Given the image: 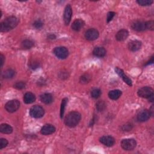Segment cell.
I'll list each match as a JSON object with an SVG mask.
<instances>
[{
    "mask_svg": "<svg viewBox=\"0 0 154 154\" xmlns=\"http://www.w3.org/2000/svg\"><path fill=\"white\" fill-rule=\"evenodd\" d=\"M0 131L3 134H11L13 132V128L9 124L2 123L0 126Z\"/></svg>",
    "mask_w": 154,
    "mask_h": 154,
    "instance_id": "44dd1931",
    "label": "cell"
},
{
    "mask_svg": "<svg viewBox=\"0 0 154 154\" xmlns=\"http://www.w3.org/2000/svg\"><path fill=\"white\" fill-rule=\"evenodd\" d=\"M25 86H26V84L24 81H18L16 82L15 84H14V87L16 89H18V90H21V89H23L25 87Z\"/></svg>",
    "mask_w": 154,
    "mask_h": 154,
    "instance_id": "f546056e",
    "label": "cell"
},
{
    "mask_svg": "<svg viewBox=\"0 0 154 154\" xmlns=\"http://www.w3.org/2000/svg\"><path fill=\"white\" fill-rule=\"evenodd\" d=\"M85 22L81 19H77L72 24V29L75 31H80L84 26Z\"/></svg>",
    "mask_w": 154,
    "mask_h": 154,
    "instance_id": "9a60e30c",
    "label": "cell"
},
{
    "mask_svg": "<svg viewBox=\"0 0 154 154\" xmlns=\"http://www.w3.org/2000/svg\"><path fill=\"white\" fill-rule=\"evenodd\" d=\"M19 23V19L14 16H11L6 18L0 24V30L1 32H7L15 28Z\"/></svg>",
    "mask_w": 154,
    "mask_h": 154,
    "instance_id": "6da1fadb",
    "label": "cell"
},
{
    "mask_svg": "<svg viewBox=\"0 0 154 154\" xmlns=\"http://www.w3.org/2000/svg\"><path fill=\"white\" fill-rule=\"evenodd\" d=\"M53 53L55 56L60 59H65L69 55V51L66 47L59 46L54 48Z\"/></svg>",
    "mask_w": 154,
    "mask_h": 154,
    "instance_id": "5b68a950",
    "label": "cell"
},
{
    "mask_svg": "<svg viewBox=\"0 0 154 154\" xmlns=\"http://www.w3.org/2000/svg\"><path fill=\"white\" fill-rule=\"evenodd\" d=\"M48 38L49 39H51V40H53V39H55L56 38V36L54 34H49V35L48 36Z\"/></svg>",
    "mask_w": 154,
    "mask_h": 154,
    "instance_id": "8d00e7d4",
    "label": "cell"
},
{
    "mask_svg": "<svg viewBox=\"0 0 154 154\" xmlns=\"http://www.w3.org/2000/svg\"><path fill=\"white\" fill-rule=\"evenodd\" d=\"M93 54L94 56L98 57H103L106 54V51L103 47H96L93 51Z\"/></svg>",
    "mask_w": 154,
    "mask_h": 154,
    "instance_id": "d6986e66",
    "label": "cell"
},
{
    "mask_svg": "<svg viewBox=\"0 0 154 154\" xmlns=\"http://www.w3.org/2000/svg\"><path fill=\"white\" fill-rule=\"evenodd\" d=\"M29 66L31 69H36L39 67V63L36 60H33L30 62Z\"/></svg>",
    "mask_w": 154,
    "mask_h": 154,
    "instance_id": "4dcf8cb0",
    "label": "cell"
},
{
    "mask_svg": "<svg viewBox=\"0 0 154 154\" xmlns=\"http://www.w3.org/2000/svg\"><path fill=\"white\" fill-rule=\"evenodd\" d=\"M150 116L151 115L149 110H144L138 113L137 116V120L140 122H145L150 118Z\"/></svg>",
    "mask_w": 154,
    "mask_h": 154,
    "instance_id": "e0dca14e",
    "label": "cell"
},
{
    "mask_svg": "<svg viewBox=\"0 0 154 154\" xmlns=\"http://www.w3.org/2000/svg\"><path fill=\"white\" fill-rule=\"evenodd\" d=\"M153 63V57L152 56V57H151L150 60L148 62H147V63L146 64V65H149V64H152Z\"/></svg>",
    "mask_w": 154,
    "mask_h": 154,
    "instance_id": "f35d334b",
    "label": "cell"
},
{
    "mask_svg": "<svg viewBox=\"0 0 154 154\" xmlns=\"http://www.w3.org/2000/svg\"><path fill=\"white\" fill-rule=\"evenodd\" d=\"M101 94V91L99 89H94L91 92V96L92 97L96 99L98 98Z\"/></svg>",
    "mask_w": 154,
    "mask_h": 154,
    "instance_id": "f1b7e54d",
    "label": "cell"
},
{
    "mask_svg": "<svg viewBox=\"0 0 154 154\" xmlns=\"http://www.w3.org/2000/svg\"><path fill=\"white\" fill-rule=\"evenodd\" d=\"M72 16V7L70 5H68L65 7V12H64V16H63L64 22L66 25H68L70 23L71 21Z\"/></svg>",
    "mask_w": 154,
    "mask_h": 154,
    "instance_id": "7c38bea8",
    "label": "cell"
},
{
    "mask_svg": "<svg viewBox=\"0 0 154 154\" xmlns=\"http://www.w3.org/2000/svg\"><path fill=\"white\" fill-rule=\"evenodd\" d=\"M36 100L35 95L31 92H27L24 95V101L27 104H30L33 103Z\"/></svg>",
    "mask_w": 154,
    "mask_h": 154,
    "instance_id": "ac0fdd59",
    "label": "cell"
},
{
    "mask_svg": "<svg viewBox=\"0 0 154 154\" xmlns=\"http://www.w3.org/2000/svg\"><path fill=\"white\" fill-rule=\"evenodd\" d=\"M40 100L45 104H49L53 102V96L51 94L45 93L42 94L40 97Z\"/></svg>",
    "mask_w": 154,
    "mask_h": 154,
    "instance_id": "ffe728a7",
    "label": "cell"
},
{
    "mask_svg": "<svg viewBox=\"0 0 154 154\" xmlns=\"http://www.w3.org/2000/svg\"><path fill=\"white\" fill-rule=\"evenodd\" d=\"M131 28L137 31H143L146 30V22L141 21H135L131 24Z\"/></svg>",
    "mask_w": 154,
    "mask_h": 154,
    "instance_id": "9c48e42d",
    "label": "cell"
},
{
    "mask_svg": "<svg viewBox=\"0 0 154 154\" xmlns=\"http://www.w3.org/2000/svg\"><path fill=\"white\" fill-rule=\"evenodd\" d=\"M68 101V99L66 97H65L62 99V104H61V107H60V118H63V116L64 115L65 107H66V106L67 104Z\"/></svg>",
    "mask_w": 154,
    "mask_h": 154,
    "instance_id": "4316f807",
    "label": "cell"
},
{
    "mask_svg": "<svg viewBox=\"0 0 154 154\" xmlns=\"http://www.w3.org/2000/svg\"><path fill=\"white\" fill-rule=\"evenodd\" d=\"M43 22L42 21L40 20V19H38V20H36L34 21V22L33 23V26L37 28V29H39V28H41L42 27H43Z\"/></svg>",
    "mask_w": 154,
    "mask_h": 154,
    "instance_id": "d6a6232c",
    "label": "cell"
},
{
    "mask_svg": "<svg viewBox=\"0 0 154 154\" xmlns=\"http://www.w3.org/2000/svg\"><path fill=\"white\" fill-rule=\"evenodd\" d=\"M115 71L118 74V75L122 78V79L123 80V81L125 83H126L129 86H132V84L131 80L126 75H125V74L124 73L122 69L117 67L115 68Z\"/></svg>",
    "mask_w": 154,
    "mask_h": 154,
    "instance_id": "4fadbf2b",
    "label": "cell"
},
{
    "mask_svg": "<svg viewBox=\"0 0 154 154\" xmlns=\"http://www.w3.org/2000/svg\"><path fill=\"white\" fill-rule=\"evenodd\" d=\"M141 47V42L137 40H132L128 43V49L132 52H135Z\"/></svg>",
    "mask_w": 154,
    "mask_h": 154,
    "instance_id": "5bb4252c",
    "label": "cell"
},
{
    "mask_svg": "<svg viewBox=\"0 0 154 154\" xmlns=\"http://www.w3.org/2000/svg\"><path fill=\"white\" fill-rule=\"evenodd\" d=\"M81 116L78 112H72L69 113L65 119V123L70 128L76 126L80 122Z\"/></svg>",
    "mask_w": 154,
    "mask_h": 154,
    "instance_id": "7a4b0ae2",
    "label": "cell"
},
{
    "mask_svg": "<svg viewBox=\"0 0 154 154\" xmlns=\"http://www.w3.org/2000/svg\"><path fill=\"white\" fill-rule=\"evenodd\" d=\"M115 16V13L113 12H110L108 13L107 14V22H110L112 19L113 18H114V16Z\"/></svg>",
    "mask_w": 154,
    "mask_h": 154,
    "instance_id": "e575fe53",
    "label": "cell"
},
{
    "mask_svg": "<svg viewBox=\"0 0 154 154\" xmlns=\"http://www.w3.org/2000/svg\"><path fill=\"white\" fill-rule=\"evenodd\" d=\"M45 114L44 109L40 106L36 105L33 106L30 110V116L36 119L41 118Z\"/></svg>",
    "mask_w": 154,
    "mask_h": 154,
    "instance_id": "3957f363",
    "label": "cell"
},
{
    "mask_svg": "<svg viewBox=\"0 0 154 154\" xmlns=\"http://www.w3.org/2000/svg\"><path fill=\"white\" fill-rule=\"evenodd\" d=\"M152 0H138L137 1V3L143 6H150L153 3Z\"/></svg>",
    "mask_w": 154,
    "mask_h": 154,
    "instance_id": "83f0119b",
    "label": "cell"
},
{
    "mask_svg": "<svg viewBox=\"0 0 154 154\" xmlns=\"http://www.w3.org/2000/svg\"><path fill=\"white\" fill-rule=\"evenodd\" d=\"M56 131V128L51 124H46L41 129L40 132L42 134L48 135L53 134Z\"/></svg>",
    "mask_w": 154,
    "mask_h": 154,
    "instance_id": "8fae6325",
    "label": "cell"
},
{
    "mask_svg": "<svg viewBox=\"0 0 154 154\" xmlns=\"http://www.w3.org/2000/svg\"><path fill=\"white\" fill-rule=\"evenodd\" d=\"M146 30H153L154 29V22L153 21H149L147 22H146Z\"/></svg>",
    "mask_w": 154,
    "mask_h": 154,
    "instance_id": "1f68e13d",
    "label": "cell"
},
{
    "mask_svg": "<svg viewBox=\"0 0 154 154\" xmlns=\"http://www.w3.org/2000/svg\"><path fill=\"white\" fill-rule=\"evenodd\" d=\"M137 94L141 97L148 99L150 96L153 94V90L150 87H143L138 90Z\"/></svg>",
    "mask_w": 154,
    "mask_h": 154,
    "instance_id": "52a82bcc",
    "label": "cell"
},
{
    "mask_svg": "<svg viewBox=\"0 0 154 154\" xmlns=\"http://www.w3.org/2000/svg\"><path fill=\"white\" fill-rule=\"evenodd\" d=\"M132 125L131 123H128V124H126L122 126V130L123 131H129L132 129Z\"/></svg>",
    "mask_w": 154,
    "mask_h": 154,
    "instance_id": "d590c367",
    "label": "cell"
},
{
    "mask_svg": "<svg viewBox=\"0 0 154 154\" xmlns=\"http://www.w3.org/2000/svg\"><path fill=\"white\" fill-rule=\"evenodd\" d=\"M99 32L96 29L90 28L87 30L85 33V37L89 40H94L99 37Z\"/></svg>",
    "mask_w": 154,
    "mask_h": 154,
    "instance_id": "ba28073f",
    "label": "cell"
},
{
    "mask_svg": "<svg viewBox=\"0 0 154 154\" xmlns=\"http://www.w3.org/2000/svg\"><path fill=\"white\" fill-rule=\"evenodd\" d=\"M4 56L1 54V67L3 66V64H4Z\"/></svg>",
    "mask_w": 154,
    "mask_h": 154,
    "instance_id": "74e56055",
    "label": "cell"
},
{
    "mask_svg": "<svg viewBox=\"0 0 154 154\" xmlns=\"http://www.w3.org/2000/svg\"><path fill=\"white\" fill-rule=\"evenodd\" d=\"M122 95V92L120 90H113L109 93V97L112 100L118 99Z\"/></svg>",
    "mask_w": 154,
    "mask_h": 154,
    "instance_id": "7402d4cb",
    "label": "cell"
},
{
    "mask_svg": "<svg viewBox=\"0 0 154 154\" xmlns=\"http://www.w3.org/2000/svg\"><path fill=\"white\" fill-rule=\"evenodd\" d=\"M128 36H129L128 31L125 29H122L117 33L116 35V39L118 41L122 42L128 38Z\"/></svg>",
    "mask_w": 154,
    "mask_h": 154,
    "instance_id": "2e32d148",
    "label": "cell"
},
{
    "mask_svg": "<svg viewBox=\"0 0 154 154\" xmlns=\"http://www.w3.org/2000/svg\"><path fill=\"white\" fill-rule=\"evenodd\" d=\"M20 107V102L16 99H13L7 102L5 105V109L9 113H14L16 112Z\"/></svg>",
    "mask_w": 154,
    "mask_h": 154,
    "instance_id": "277c9868",
    "label": "cell"
},
{
    "mask_svg": "<svg viewBox=\"0 0 154 154\" xmlns=\"http://www.w3.org/2000/svg\"><path fill=\"white\" fill-rule=\"evenodd\" d=\"M106 108V104L104 101L99 100L96 104V109L98 112H103Z\"/></svg>",
    "mask_w": 154,
    "mask_h": 154,
    "instance_id": "d4e9b609",
    "label": "cell"
},
{
    "mask_svg": "<svg viewBox=\"0 0 154 154\" xmlns=\"http://www.w3.org/2000/svg\"><path fill=\"white\" fill-rule=\"evenodd\" d=\"M8 144V141L5 138H1L0 140V149H3Z\"/></svg>",
    "mask_w": 154,
    "mask_h": 154,
    "instance_id": "836d02e7",
    "label": "cell"
},
{
    "mask_svg": "<svg viewBox=\"0 0 154 154\" xmlns=\"http://www.w3.org/2000/svg\"><path fill=\"white\" fill-rule=\"evenodd\" d=\"M137 146L136 141L133 138L123 139L121 141V146L125 150H132Z\"/></svg>",
    "mask_w": 154,
    "mask_h": 154,
    "instance_id": "8992f818",
    "label": "cell"
},
{
    "mask_svg": "<svg viewBox=\"0 0 154 154\" xmlns=\"http://www.w3.org/2000/svg\"><path fill=\"white\" fill-rule=\"evenodd\" d=\"M90 80H91V77L88 74H85L83 75L80 78V82L83 84L89 83L90 81Z\"/></svg>",
    "mask_w": 154,
    "mask_h": 154,
    "instance_id": "484cf974",
    "label": "cell"
},
{
    "mask_svg": "<svg viewBox=\"0 0 154 154\" xmlns=\"http://www.w3.org/2000/svg\"><path fill=\"white\" fill-rule=\"evenodd\" d=\"M99 141L101 143L104 144L106 146L108 147H112L113 146L115 143V138L109 135L107 136H103L99 138Z\"/></svg>",
    "mask_w": 154,
    "mask_h": 154,
    "instance_id": "30bf717a",
    "label": "cell"
},
{
    "mask_svg": "<svg viewBox=\"0 0 154 154\" xmlns=\"http://www.w3.org/2000/svg\"><path fill=\"white\" fill-rule=\"evenodd\" d=\"M15 75V71L12 69H9L6 70L3 75V77L6 79L12 78Z\"/></svg>",
    "mask_w": 154,
    "mask_h": 154,
    "instance_id": "cb8c5ba5",
    "label": "cell"
},
{
    "mask_svg": "<svg viewBox=\"0 0 154 154\" xmlns=\"http://www.w3.org/2000/svg\"><path fill=\"white\" fill-rule=\"evenodd\" d=\"M34 46V42L29 39H25L24 40L22 43H21V46L22 48L25 49H28L33 47Z\"/></svg>",
    "mask_w": 154,
    "mask_h": 154,
    "instance_id": "603a6c76",
    "label": "cell"
}]
</instances>
